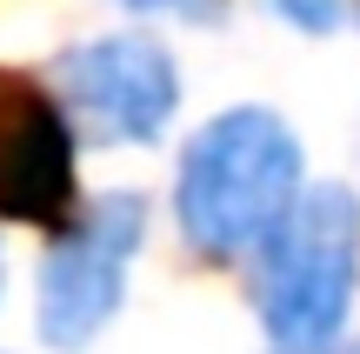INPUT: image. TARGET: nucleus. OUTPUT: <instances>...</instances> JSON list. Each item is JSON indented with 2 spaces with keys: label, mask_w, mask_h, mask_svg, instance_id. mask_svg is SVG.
Wrapping results in <instances>:
<instances>
[{
  "label": "nucleus",
  "mask_w": 360,
  "mask_h": 354,
  "mask_svg": "<svg viewBox=\"0 0 360 354\" xmlns=\"http://www.w3.org/2000/svg\"><path fill=\"white\" fill-rule=\"evenodd\" d=\"M307 187L300 134L274 107H227L200 120L180 147L174 221L200 261H247L281 227L294 194Z\"/></svg>",
  "instance_id": "obj_1"
},
{
  "label": "nucleus",
  "mask_w": 360,
  "mask_h": 354,
  "mask_svg": "<svg viewBox=\"0 0 360 354\" xmlns=\"http://www.w3.org/2000/svg\"><path fill=\"white\" fill-rule=\"evenodd\" d=\"M254 315L274 354H327L360 294V194L347 181L300 187L254 254Z\"/></svg>",
  "instance_id": "obj_2"
},
{
  "label": "nucleus",
  "mask_w": 360,
  "mask_h": 354,
  "mask_svg": "<svg viewBox=\"0 0 360 354\" xmlns=\"http://www.w3.org/2000/svg\"><path fill=\"white\" fill-rule=\"evenodd\" d=\"M141 241H147V194L134 187H114L53 227V248L40 254L34 288V328L53 354H80L107 334V321L127 301Z\"/></svg>",
  "instance_id": "obj_3"
},
{
  "label": "nucleus",
  "mask_w": 360,
  "mask_h": 354,
  "mask_svg": "<svg viewBox=\"0 0 360 354\" xmlns=\"http://www.w3.org/2000/svg\"><path fill=\"white\" fill-rule=\"evenodd\" d=\"M53 101L94 147H154L180 114V67L147 34H94L53 61Z\"/></svg>",
  "instance_id": "obj_4"
},
{
  "label": "nucleus",
  "mask_w": 360,
  "mask_h": 354,
  "mask_svg": "<svg viewBox=\"0 0 360 354\" xmlns=\"http://www.w3.org/2000/svg\"><path fill=\"white\" fill-rule=\"evenodd\" d=\"M80 134L47 80L0 67V221L60 227L74 214Z\"/></svg>",
  "instance_id": "obj_5"
},
{
  "label": "nucleus",
  "mask_w": 360,
  "mask_h": 354,
  "mask_svg": "<svg viewBox=\"0 0 360 354\" xmlns=\"http://www.w3.org/2000/svg\"><path fill=\"white\" fill-rule=\"evenodd\" d=\"M274 13H281L294 34H340L354 13V0H267Z\"/></svg>",
  "instance_id": "obj_6"
},
{
  "label": "nucleus",
  "mask_w": 360,
  "mask_h": 354,
  "mask_svg": "<svg viewBox=\"0 0 360 354\" xmlns=\"http://www.w3.org/2000/svg\"><path fill=\"white\" fill-rule=\"evenodd\" d=\"M120 7H134V13H167V20H193V27L220 20V0H120Z\"/></svg>",
  "instance_id": "obj_7"
},
{
  "label": "nucleus",
  "mask_w": 360,
  "mask_h": 354,
  "mask_svg": "<svg viewBox=\"0 0 360 354\" xmlns=\"http://www.w3.org/2000/svg\"><path fill=\"white\" fill-rule=\"evenodd\" d=\"M327 354H360V341H354V348H340V341H334V348H327Z\"/></svg>",
  "instance_id": "obj_8"
},
{
  "label": "nucleus",
  "mask_w": 360,
  "mask_h": 354,
  "mask_svg": "<svg viewBox=\"0 0 360 354\" xmlns=\"http://www.w3.org/2000/svg\"><path fill=\"white\" fill-rule=\"evenodd\" d=\"M0 294H7V261H0Z\"/></svg>",
  "instance_id": "obj_9"
}]
</instances>
